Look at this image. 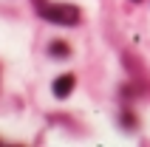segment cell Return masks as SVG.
Returning <instances> with one entry per match:
<instances>
[{
    "mask_svg": "<svg viewBox=\"0 0 150 147\" xmlns=\"http://www.w3.org/2000/svg\"><path fill=\"white\" fill-rule=\"evenodd\" d=\"M37 8H40L42 20L57 25H76L79 23V8L76 6H65V3H42V0H34Z\"/></svg>",
    "mask_w": 150,
    "mask_h": 147,
    "instance_id": "1",
    "label": "cell"
},
{
    "mask_svg": "<svg viewBox=\"0 0 150 147\" xmlns=\"http://www.w3.org/2000/svg\"><path fill=\"white\" fill-rule=\"evenodd\" d=\"M71 90H74V76H71V74H62V76L54 79V96L62 99V96H68Z\"/></svg>",
    "mask_w": 150,
    "mask_h": 147,
    "instance_id": "2",
    "label": "cell"
},
{
    "mask_svg": "<svg viewBox=\"0 0 150 147\" xmlns=\"http://www.w3.org/2000/svg\"><path fill=\"white\" fill-rule=\"evenodd\" d=\"M48 51H51V57H68V45L65 42H54Z\"/></svg>",
    "mask_w": 150,
    "mask_h": 147,
    "instance_id": "3",
    "label": "cell"
}]
</instances>
